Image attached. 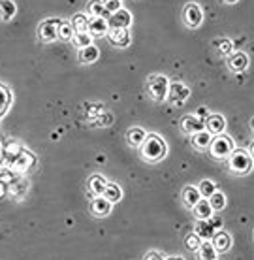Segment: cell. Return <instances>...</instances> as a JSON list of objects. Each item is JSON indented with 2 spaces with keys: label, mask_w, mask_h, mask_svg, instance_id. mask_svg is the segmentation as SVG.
Instances as JSON below:
<instances>
[{
  "label": "cell",
  "mask_w": 254,
  "mask_h": 260,
  "mask_svg": "<svg viewBox=\"0 0 254 260\" xmlns=\"http://www.w3.org/2000/svg\"><path fill=\"white\" fill-rule=\"evenodd\" d=\"M250 164H252L250 155L243 149H234L228 155V166L234 174H247L250 170Z\"/></svg>",
  "instance_id": "cell-4"
},
{
  "label": "cell",
  "mask_w": 254,
  "mask_h": 260,
  "mask_svg": "<svg viewBox=\"0 0 254 260\" xmlns=\"http://www.w3.org/2000/svg\"><path fill=\"white\" fill-rule=\"evenodd\" d=\"M196 189H198V192H200V196H202V198H205V200H207L209 196L216 190V187H215V183H213V181L203 179V181L200 183V187H196Z\"/></svg>",
  "instance_id": "cell-34"
},
{
  "label": "cell",
  "mask_w": 254,
  "mask_h": 260,
  "mask_svg": "<svg viewBox=\"0 0 254 260\" xmlns=\"http://www.w3.org/2000/svg\"><path fill=\"white\" fill-rule=\"evenodd\" d=\"M213 247H215L216 253H224L232 247V236L226 234V232H215L213 236Z\"/></svg>",
  "instance_id": "cell-16"
},
{
  "label": "cell",
  "mask_w": 254,
  "mask_h": 260,
  "mask_svg": "<svg viewBox=\"0 0 254 260\" xmlns=\"http://www.w3.org/2000/svg\"><path fill=\"white\" fill-rule=\"evenodd\" d=\"M102 4H104V10L107 13H113V12H117V10H121V0H102Z\"/></svg>",
  "instance_id": "cell-35"
},
{
  "label": "cell",
  "mask_w": 254,
  "mask_h": 260,
  "mask_svg": "<svg viewBox=\"0 0 254 260\" xmlns=\"http://www.w3.org/2000/svg\"><path fill=\"white\" fill-rule=\"evenodd\" d=\"M183 17H185L187 26H190V28H198V26L202 25V19H203L202 8L198 6V4H194V2H190V4H187V8H185Z\"/></svg>",
  "instance_id": "cell-6"
},
{
  "label": "cell",
  "mask_w": 254,
  "mask_h": 260,
  "mask_svg": "<svg viewBox=\"0 0 254 260\" xmlns=\"http://www.w3.org/2000/svg\"><path fill=\"white\" fill-rule=\"evenodd\" d=\"M87 12L91 13L92 17H110V13L104 10V4H102V0H89V4H87Z\"/></svg>",
  "instance_id": "cell-28"
},
{
  "label": "cell",
  "mask_w": 254,
  "mask_h": 260,
  "mask_svg": "<svg viewBox=\"0 0 254 260\" xmlns=\"http://www.w3.org/2000/svg\"><path fill=\"white\" fill-rule=\"evenodd\" d=\"M164 260H185L183 256H168V258H164Z\"/></svg>",
  "instance_id": "cell-41"
},
{
  "label": "cell",
  "mask_w": 254,
  "mask_h": 260,
  "mask_svg": "<svg viewBox=\"0 0 254 260\" xmlns=\"http://www.w3.org/2000/svg\"><path fill=\"white\" fill-rule=\"evenodd\" d=\"M207 202L213 211H222V209L226 208V196L222 194V192H219V190H215L213 194L209 196Z\"/></svg>",
  "instance_id": "cell-30"
},
{
  "label": "cell",
  "mask_w": 254,
  "mask_h": 260,
  "mask_svg": "<svg viewBox=\"0 0 254 260\" xmlns=\"http://www.w3.org/2000/svg\"><path fill=\"white\" fill-rule=\"evenodd\" d=\"M12 164H13V170H15V172H25V170H28L34 164V156H30L28 153L23 151Z\"/></svg>",
  "instance_id": "cell-26"
},
{
  "label": "cell",
  "mask_w": 254,
  "mask_h": 260,
  "mask_svg": "<svg viewBox=\"0 0 254 260\" xmlns=\"http://www.w3.org/2000/svg\"><path fill=\"white\" fill-rule=\"evenodd\" d=\"M145 260H164V258H162V256H160L158 253H155V251H151V253L147 254V256H145Z\"/></svg>",
  "instance_id": "cell-39"
},
{
  "label": "cell",
  "mask_w": 254,
  "mask_h": 260,
  "mask_svg": "<svg viewBox=\"0 0 254 260\" xmlns=\"http://www.w3.org/2000/svg\"><path fill=\"white\" fill-rule=\"evenodd\" d=\"M23 153V149H21V145L19 143H8L6 147H4V151H2V155H4V158H6L8 162L12 164L17 156Z\"/></svg>",
  "instance_id": "cell-31"
},
{
  "label": "cell",
  "mask_w": 254,
  "mask_h": 260,
  "mask_svg": "<svg viewBox=\"0 0 254 260\" xmlns=\"http://www.w3.org/2000/svg\"><path fill=\"white\" fill-rule=\"evenodd\" d=\"M185 243H187V247L189 249H192V251H196V249L200 247V243H202V240L198 238V236L192 232V234H189L187 236V240H185Z\"/></svg>",
  "instance_id": "cell-36"
},
{
  "label": "cell",
  "mask_w": 254,
  "mask_h": 260,
  "mask_svg": "<svg viewBox=\"0 0 254 260\" xmlns=\"http://www.w3.org/2000/svg\"><path fill=\"white\" fill-rule=\"evenodd\" d=\"M98 57H100V49H98L96 46H87L81 49V53H79V59H81V62H85V64H92V62H96Z\"/></svg>",
  "instance_id": "cell-23"
},
{
  "label": "cell",
  "mask_w": 254,
  "mask_h": 260,
  "mask_svg": "<svg viewBox=\"0 0 254 260\" xmlns=\"http://www.w3.org/2000/svg\"><path fill=\"white\" fill-rule=\"evenodd\" d=\"M105 185H107V181H105V177L100 176V174H94V176H91V177H89V181H87V187H89V190H91L92 194H96V196L104 194Z\"/></svg>",
  "instance_id": "cell-15"
},
{
  "label": "cell",
  "mask_w": 254,
  "mask_h": 260,
  "mask_svg": "<svg viewBox=\"0 0 254 260\" xmlns=\"http://www.w3.org/2000/svg\"><path fill=\"white\" fill-rule=\"evenodd\" d=\"M205 126H207V132L213 136V134H222V130L226 128V119L219 115V113H211L205 121Z\"/></svg>",
  "instance_id": "cell-11"
},
{
  "label": "cell",
  "mask_w": 254,
  "mask_h": 260,
  "mask_svg": "<svg viewBox=\"0 0 254 260\" xmlns=\"http://www.w3.org/2000/svg\"><path fill=\"white\" fill-rule=\"evenodd\" d=\"M110 30V25H107V19L105 17H92L89 19V26H87V32L91 36H104Z\"/></svg>",
  "instance_id": "cell-10"
},
{
  "label": "cell",
  "mask_w": 254,
  "mask_h": 260,
  "mask_svg": "<svg viewBox=\"0 0 254 260\" xmlns=\"http://www.w3.org/2000/svg\"><path fill=\"white\" fill-rule=\"evenodd\" d=\"M110 42L115 47H126L130 44V32L128 28H110Z\"/></svg>",
  "instance_id": "cell-9"
},
{
  "label": "cell",
  "mask_w": 254,
  "mask_h": 260,
  "mask_svg": "<svg viewBox=\"0 0 254 260\" xmlns=\"http://www.w3.org/2000/svg\"><path fill=\"white\" fill-rule=\"evenodd\" d=\"M10 106H12V92H10V89H8L6 85L0 83V117L6 115Z\"/></svg>",
  "instance_id": "cell-25"
},
{
  "label": "cell",
  "mask_w": 254,
  "mask_h": 260,
  "mask_svg": "<svg viewBox=\"0 0 254 260\" xmlns=\"http://www.w3.org/2000/svg\"><path fill=\"white\" fill-rule=\"evenodd\" d=\"M141 156L147 162H158L166 156V142L158 134H147L145 142L141 143Z\"/></svg>",
  "instance_id": "cell-1"
},
{
  "label": "cell",
  "mask_w": 254,
  "mask_h": 260,
  "mask_svg": "<svg viewBox=\"0 0 254 260\" xmlns=\"http://www.w3.org/2000/svg\"><path fill=\"white\" fill-rule=\"evenodd\" d=\"M209 151L215 158H228V155L234 151V140L224 134H216V138H211Z\"/></svg>",
  "instance_id": "cell-3"
},
{
  "label": "cell",
  "mask_w": 254,
  "mask_h": 260,
  "mask_svg": "<svg viewBox=\"0 0 254 260\" xmlns=\"http://www.w3.org/2000/svg\"><path fill=\"white\" fill-rule=\"evenodd\" d=\"M60 19H46L38 28V36L42 42H55L57 40V28Z\"/></svg>",
  "instance_id": "cell-8"
},
{
  "label": "cell",
  "mask_w": 254,
  "mask_h": 260,
  "mask_svg": "<svg viewBox=\"0 0 254 260\" xmlns=\"http://www.w3.org/2000/svg\"><path fill=\"white\" fill-rule=\"evenodd\" d=\"M15 13H17V6L13 0H0V19L10 21L15 17Z\"/></svg>",
  "instance_id": "cell-22"
},
{
  "label": "cell",
  "mask_w": 254,
  "mask_h": 260,
  "mask_svg": "<svg viewBox=\"0 0 254 260\" xmlns=\"http://www.w3.org/2000/svg\"><path fill=\"white\" fill-rule=\"evenodd\" d=\"M6 190H8V187H6V183L4 181H0V198L6 194Z\"/></svg>",
  "instance_id": "cell-40"
},
{
  "label": "cell",
  "mask_w": 254,
  "mask_h": 260,
  "mask_svg": "<svg viewBox=\"0 0 254 260\" xmlns=\"http://www.w3.org/2000/svg\"><path fill=\"white\" fill-rule=\"evenodd\" d=\"M74 36V28L70 25V21H60L59 28H57V38L60 40H72Z\"/></svg>",
  "instance_id": "cell-33"
},
{
  "label": "cell",
  "mask_w": 254,
  "mask_h": 260,
  "mask_svg": "<svg viewBox=\"0 0 254 260\" xmlns=\"http://www.w3.org/2000/svg\"><path fill=\"white\" fill-rule=\"evenodd\" d=\"M196 251H198V258L200 260H216V251L209 240H203Z\"/></svg>",
  "instance_id": "cell-20"
},
{
  "label": "cell",
  "mask_w": 254,
  "mask_h": 260,
  "mask_svg": "<svg viewBox=\"0 0 254 260\" xmlns=\"http://www.w3.org/2000/svg\"><path fill=\"white\" fill-rule=\"evenodd\" d=\"M168 89H169V79L166 76H160V74H153L147 79V91H149L151 98L155 102H162L168 96Z\"/></svg>",
  "instance_id": "cell-2"
},
{
  "label": "cell",
  "mask_w": 254,
  "mask_h": 260,
  "mask_svg": "<svg viewBox=\"0 0 254 260\" xmlns=\"http://www.w3.org/2000/svg\"><path fill=\"white\" fill-rule=\"evenodd\" d=\"M192 211H194V217L198 221H207V219H211V215H213V209H211V206H209V202L205 198H200L198 204L192 208Z\"/></svg>",
  "instance_id": "cell-14"
},
{
  "label": "cell",
  "mask_w": 254,
  "mask_h": 260,
  "mask_svg": "<svg viewBox=\"0 0 254 260\" xmlns=\"http://www.w3.org/2000/svg\"><path fill=\"white\" fill-rule=\"evenodd\" d=\"M211 134H209L207 130H200V132H196L192 134V145L198 147V149H205L209 147V143H211Z\"/></svg>",
  "instance_id": "cell-27"
},
{
  "label": "cell",
  "mask_w": 254,
  "mask_h": 260,
  "mask_svg": "<svg viewBox=\"0 0 254 260\" xmlns=\"http://www.w3.org/2000/svg\"><path fill=\"white\" fill-rule=\"evenodd\" d=\"M215 228L211 226V222L207 221H198V224H196V230H194V234L200 238V240H211L213 236H215Z\"/></svg>",
  "instance_id": "cell-21"
},
{
  "label": "cell",
  "mask_w": 254,
  "mask_h": 260,
  "mask_svg": "<svg viewBox=\"0 0 254 260\" xmlns=\"http://www.w3.org/2000/svg\"><path fill=\"white\" fill-rule=\"evenodd\" d=\"M72 44L78 47V49H83V47L91 46L92 44V36L89 32H74Z\"/></svg>",
  "instance_id": "cell-32"
},
{
  "label": "cell",
  "mask_w": 254,
  "mask_h": 260,
  "mask_svg": "<svg viewBox=\"0 0 254 260\" xmlns=\"http://www.w3.org/2000/svg\"><path fill=\"white\" fill-rule=\"evenodd\" d=\"M145 138H147V132H145L141 126H132L128 130V134H126V142L130 143L132 147H141V143L145 142Z\"/></svg>",
  "instance_id": "cell-17"
},
{
  "label": "cell",
  "mask_w": 254,
  "mask_h": 260,
  "mask_svg": "<svg viewBox=\"0 0 254 260\" xmlns=\"http://www.w3.org/2000/svg\"><path fill=\"white\" fill-rule=\"evenodd\" d=\"M189 96H190V89L185 83H169L168 100L171 104H175V106L185 104V100Z\"/></svg>",
  "instance_id": "cell-5"
},
{
  "label": "cell",
  "mask_w": 254,
  "mask_h": 260,
  "mask_svg": "<svg viewBox=\"0 0 254 260\" xmlns=\"http://www.w3.org/2000/svg\"><path fill=\"white\" fill-rule=\"evenodd\" d=\"M74 32H87V26H89V17L85 13H76L70 21Z\"/></svg>",
  "instance_id": "cell-29"
},
{
  "label": "cell",
  "mask_w": 254,
  "mask_h": 260,
  "mask_svg": "<svg viewBox=\"0 0 254 260\" xmlns=\"http://www.w3.org/2000/svg\"><path fill=\"white\" fill-rule=\"evenodd\" d=\"M232 51V42L230 40H222L221 42V53L222 55H228Z\"/></svg>",
  "instance_id": "cell-37"
},
{
  "label": "cell",
  "mask_w": 254,
  "mask_h": 260,
  "mask_svg": "<svg viewBox=\"0 0 254 260\" xmlns=\"http://www.w3.org/2000/svg\"><path fill=\"white\" fill-rule=\"evenodd\" d=\"M209 222H211V226L215 228V230H221V228H222V221H221V219H216V217L209 219Z\"/></svg>",
  "instance_id": "cell-38"
},
{
  "label": "cell",
  "mask_w": 254,
  "mask_h": 260,
  "mask_svg": "<svg viewBox=\"0 0 254 260\" xmlns=\"http://www.w3.org/2000/svg\"><path fill=\"white\" fill-rule=\"evenodd\" d=\"M132 23V13L128 10H117V12H113L110 15V19H107V25L110 28H128Z\"/></svg>",
  "instance_id": "cell-7"
},
{
  "label": "cell",
  "mask_w": 254,
  "mask_h": 260,
  "mask_svg": "<svg viewBox=\"0 0 254 260\" xmlns=\"http://www.w3.org/2000/svg\"><path fill=\"white\" fill-rule=\"evenodd\" d=\"M224 2H226V4H235L237 0H224Z\"/></svg>",
  "instance_id": "cell-42"
},
{
  "label": "cell",
  "mask_w": 254,
  "mask_h": 260,
  "mask_svg": "<svg viewBox=\"0 0 254 260\" xmlns=\"http://www.w3.org/2000/svg\"><path fill=\"white\" fill-rule=\"evenodd\" d=\"M205 128V123L202 121V117H196V115H187L183 119V130L187 134H196L200 130Z\"/></svg>",
  "instance_id": "cell-13"
},
{
  "label": "cell",
  "mask_w": 254,
  "mask_h": 260,
  "mask_svg": "<svg viewBox=\"0 0 254 260\" xmlns=\"http://www.w3.org/2000/svg\"><path fill=\"white\" fill-rule=\"evenodd\" d=\"M102 196H104L110 204H115V202H119L121 198H123V189H121L119 185H115V183H107Z\"/></svg>",
  "instance_id": "cell-24"
},
{
  "label": "cell",
  "mask_w": 254,
  "mask_h": 260,
  "mask_svg": "<svg viewBox=\"0 0 254 260\" xmlns=\"http://www.w3.org/2000/svg\"><path fill=\"white\" fill-rule=\"evenodd\" d=\"M91 211L96 215V217H107V215L111 213V204L105 200L104 196H96V198H92Z\"/></svg>",
  "instance_id": "cell-12"
},
{
  "label": "cell",
  "mask_w": 254,
  "mask_h": 260,
  "mask_svg": "<svg viewBox=\"0 0 254 260\" xmlns=\"http://www.w3.org/2000/svg\"><path fill=\"white\" fill-rule=\"evenodd\" d=\"M202 196H200V192H198V189L196 187H192V185H189V187H185L183 189V204L187 206V208H194L196 204H198V200H200Z\"/></svg>",
  "instance_id": "cell-19"
},
{
  "label": "cell",
  "mask_w": 254,
  "mask_h": 260,
  "mask_svg": "<svg viewBox=\"0 0 254 260\" xmlns=\"http://www.w3.org/2000/svg\"><path fill=\"white\" fill-rule=\"evenodd\" d=\"M228 64L234 72L245 70V68L248 66V55H247V53H243V51L232 53V57L228 59Z\"/></svg>",
  "instance_id": "cell-18"
}]
</instances>
